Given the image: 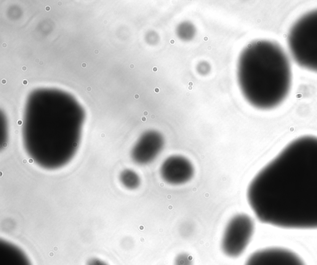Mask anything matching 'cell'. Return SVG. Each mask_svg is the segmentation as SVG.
<instances>
[{"label":"cell","mask_w":317,"mask_h":265,"mask_svg":"<svg viewBox=\"0 0 317 265\" xmlns=\"http://www.w3.org/2000/svg\"><path fill=\"white\" fill-rule=\"evenodd\" d=\"M174 265H193V259L187 253H180L175 258Z\"/></svg>","instance_id":"cell-9"},{"label":"cell","mask_w":317,"mask_h":265,"mask_svg":"<svg viewBox=\"0 0 317 265\" xmlns=\"http://www.w3.org/2000/svg\"><path fill=\"white\" fill-rule=\"evenodd\" d=\"M94 53H95V54H98V50H94Z\"/></svg>","instance_id":"cell-16"},{"label":"cell","mask_w":317,"mask_h":265,"mask_svg":"<svg viewBox=\"0 0 317 265\" xmlns=\"http://www.w3.org/2000/svg\"><path fill=\"white\" fill-rule=\"evenodd\" d=\"M247 196L261 223L317 229L316 136H300L287 144L253 179Z\"/></svg>","instance_id":"cell-1"},{"label":"cell","mask_w":317,"mask_h":265,"mask_svg":"<svg viewBox=\"0 0 317 265\" xmlns=\"http://www.w3.org/2000/svg\"><path fill=\"white\" fill-rule=\"evenodd\" d=\"M86 66H87L86 63H82V68H86Z\"/></svg>","instance_id":"cell-12"},{"label":"cell","mask_w":317,"mask_h":265,"mask_svg":"<svg viewBox=\"0 0 317 265\" xmlns=\"http://www.w3.org/2000/svg\"><path fill=\"white\" fill-rule=\"evenodd\" d=\"M50 9H50V7H48V6H47V7H45V10H46V11H47V12H49V11L50 10Z\"/></svg>","instance_id":"cell-13"},{"label":"cell","mask_w":317,"mask_h":265,"mask_svg":"<svg viewBox=\"0 0 317 265\" xmlns=\"http://www.w3.org/2000/svg\"><path fill=\"white\" fill-rule=\"evenodd\" d=\"M28 83H29V82H28V80H26V79L23 80V84L24 85L28 84Z\"/></svg>","instance_id":"cell-10"},{"label":"cell","mask_w":317,"mask_h":265,"mask_svg":"<svg viewBox=\"0 0 317 265\" xmlns=\"http://www.w3.org/2000/svg\"><path fill=\"white\" fill-rule=\"evenodd\" d=\"M287 44L298 65L317 72V9L295 21L289 31Z\"/></svg>","instance_id":"cell-3"},{"label":"cell","mask_w":317,"mask_h":265,"mask_svg":"<svg viewBox=\"0 0 317 265\" xmlns=\"http://www.w3.org/2000/svg\"><path fill=\"white\" fill-rule=\"evenodd\" d=\"M36 61L37 63H38L39 59H36Z\"/></svg>","instance_id":"cell-17"},{"label":"cell","mask_w":317,"mask_h":265,"mask_svg":"<svg viewBox=\"0 0 317 265\" xmlns=\"http://www.w3.org/2000/svg\"><path fill=\"white\" fill-rule=\"evenodd\" d=\"M164 140L161 133L150 131L141 136L132 151V158L140 165L150 164L158 157L164 148Z\"/></svg>","instance_id":"cell-6"},{"label":"cell","mask_w":317,"mask_h":265,"mask_svg":"<svg viewBox=\"0 0 317 265\" xmlns=\"http://www.w3.org/2000/svg\"><path fill=\"white\" fill-rule=\"evenodd\" d=\"M238 79L242 95L252 106L272 109L286 100L291 90V63L280 45L257 40L240 55Z\"/></svg>","instance_id":"cell-2"},{"label":"cell","mask_w":317,"mask_h":265,"mask_svg":"<svg viewBox=\"0 0 317 265\" xmlns=\"http://www.w3.org/2000/svg\"><path fill=\"white\" fill-rule=\"evenodd\" d=\"M194 173V167L190 160L178 155L168 157L161 167L162 178L172 185L188 183L192 179Z\"/></svg>","instance_id":"cell-7"},{"label":"cell","mask_w":317,"mask_h":265,"mask_svg":"<svg viewBox=\"0 0 317 265\" xmlns=\"http://www.w3.org/2000/svg\"><path fill=\"white\" fill-rule=\"evenodd\" d=\"M91 90H92V88L90 87H88L87 88V92H91Z\"/></svg>","instance_id":"cell-14"},{"label":"cell","mask_w":317,"mask_h":265,"mask_svg":"<svg viewBox=\"0 0 317 265\" xmlns=\"http://www.w3.org/2000/svg\"><path fill=\"white\" fill-rule=\"evenodd\" d=\"M254 219L246 214H239L229 221L221 240V249L226 256L237 258L242 255L255 232Z\"/></svg>","instance_id":"cell-4"},{"label":"cell","mask_w":317,"mask_h":265,"mask_svg":"<svg viewBox=\"0 0 317 265\" xmlns=\"http://www.w3.org/2000/svg\"><path fill=\"white\" fill-rule=\"evenodd\" d=\"M7 80L6 79H2V82L3 84H7Z\"/></svg>","instance_id":"cell-11"},{"label":"cell","mask_w":317,"mask_h":265,"mask_svg":"<svg viewBox=\"0 0 317 265\" xmlns=\"http://www.w3.org/2000/svg\"><path fill=\"white\" fill-rule=\"evenodd\" d=\"M22 70L24 71H25L27 70V67L26 66H23L22 68Z\"/></svg>","instance_id":"cell-15"},{"label":"cell","mask_w":317,"mask_h":265,"mask_svg":"<svg viewBox=\"0 0 317 265\" xmlns=\"http://www.w3.org/2000/svg\"><path fill=\"white\" fill-rule=\"evenodd\" d=\"M245 265H307L291 249L272 246L260 249L248 258Z\"/></svg>","instance_id":"cell-5"},{"label":"cell","mask_w":317,"mask_h":265,"mask_svg":"<svg viewBox=\"0 0 317 265\" xmlns=\"http://www.w3.org/2000/svg\"><path fill=\"white\" fill-rule=\"evenodd\" d=\"M120 181L125 188L130 190L137 189L140 185L139 175L131 169L124 170L120 175Z\"/></svg>","instance_id":"cell-8"}]
</instances>
